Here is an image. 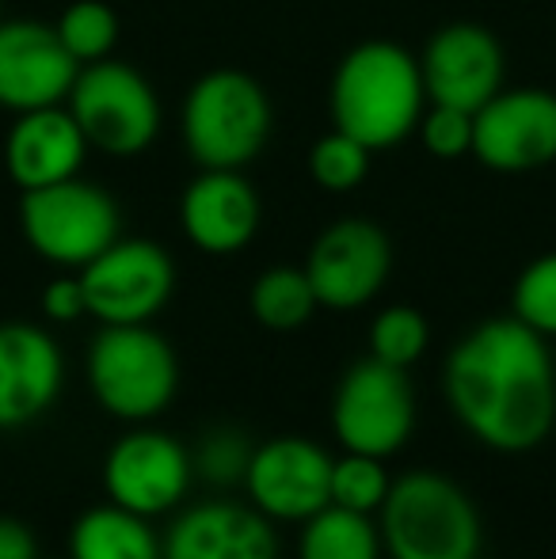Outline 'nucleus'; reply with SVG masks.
Listing matches in <instances>:
<instances>
[{"label": "nucleus", "instance_id": "1", "mask_svg": "<svg viewBox=\"0 0 556 559\" xmlns=\"http://www.w3.org/2000/svg\"><path fill=\"white\" fill-rule=\"evenodd\" d=\"M442 396L476 445L522 456L556 427V361L549 338L519 317H488L450 346Z\"/></svg>", "mask_w": 556, "mask_h": 559}, {"label": "nucleus", "instance_id": "2", "mask_svg": "<svg viewBox=\"0 0 556 559\" xmlns=\"http://www.w3.org/2000/svg\"><path fill=\"white\" fill-rule=\"evenodd\" d=\"M328 111H332L335 130L358 138L374 153L401 145L404 138L416 133L427 111L419 58L386 38L358 43L335 66Z\"/></svg>", "mask_w": 556, "mask_h": 559}, {"label": "nucleus", "instance_id": "3", "mask_svg": "<svg viewBox=\"0 0 556 559\" xmlns=\"http://www.w3.org/2000/svg\"><path fill=\"white\" fill-rule=\"evenodd\" d=\"M378 530L389 559H481L484 552V522L473 495L435 468L393 476Z\"/></svg>", "mask_w": 556, "mask_h": 559}, {"label": "nucleus", "instance_id": "4", "mask_svg": "<svg viewBox=\"0 0 556 559\" xmlns=\"http://www.w3.org/2000/svg\"><path fill=\"white\" fill-rule=\"evenodd\" d=\"M88 392L111 419L138 427L171 407L179 358L153 324H99L84 354Z\"/></svg>", "mask_w": 556, "mask_h": 559}, {"label": "nucleus", "instance_id": "5", "mask_svg": "<svg viewBox=\"0 0 556 559\" xmlns=\"http://www.w3.org/2000/svg\"><path fill=\"white\" fill-rule=\"evenodd\" d=\"M271 99L240 69H210L184 99V145L199 168L245 171L271 138Z\"/></svg>", "mask_w": 556, "mask_h": 559}, {"label": "nucleus", "instance_id": "6", "mask_svg": "<svg viewBox=\"0 0 556 559\" xmlns=\"http://www.w3.org/2000/svg\"><path fill=\"white\" fill-rule=\"evenodd\" d=\"M20 233L38 259L81 271L122 236V210L99 183L73 176L20 194Z\"/></svg>", "mask_w": 556, "mask_h": 559}, {"label": "nucleus", "instance_id": "7", "mask_svg": "<svg viewBox=\"0 0 556 559\" xmlns=\"http://www.w3.org/2000/svg\"><path fill=\"white\" fill-rule=\"evenodd\" d=\"M66 107L81 126L88 148L115 160L145 153L161 133V99L145 73H138L127 61L104 58L81 66Z\"/></svg>", "mask_w": 556, "mask_h": 559}, {"label": "nucleus", "instance_id": "8", "mask_svg": "<svg viewBox=\"0 0 556 559\" xmlns=\"http://www.w3.org/2000/svg\"><path fill=\"white\" fill-rule=\"evenodd\" d=\"M416 430V389L409 369L386 366L378 358H358L335 381L332 435L340 449L366 456H397Z\"/></svg>", "mask_w": 556, "mask_h": 559}, {"label": "nucleus", "instance_id": "9", "mask_svg": "<svg viewBox=\"0 0 556 559\" xmlns=\"http://www.w3.org/2000/svg\"><path fill=\"white\" fill-rule=\"evenodd\" d=\"M99 476H104L107 502L153 522V518L176 514L184 507L194 464L191 449L176 435L153 427V423H138L107 445Z\"/></svg>", "mask_w": 556, "mask_h": 559}, {"label": "nucleus", "instance_id": "10", "mask_svg": "<svg viewBox=\"0 0 556 559\" xmlns=\"http://www.w3.org/2000/svg\"><path fill=\"white\" fill-rule=\"evenodd\" d=\"M76 274L99 324H153L176 294V263L145 236H119Z\"/></svg>", "mask_w": 556, "mask_h": 559}, {"label": "nucleus", "instance_id": "11", "mask_svg": "<svg viewBox=\"0 0 556 559\" xmlns=\"http://www.w3.org/2000/svg\"><path fill=\"white\" fill-rule=\"evenodd\" d=\"M393 271V243L370 217H340L312 240L305 274L320 309L358 312L386 289Z\"/></svg>", "mask_w": 556, "mask_h": 559}, {"label": "nucleus", "instance_id": "12", "mask_svg": "<svg viewBox=\"0 0 556 559\" xmlns=\"http://www.w3.org/2000/svg\"><path fill=\"white\" fill-rule=\"evenodd\" d=\"M332 461L324 445L301 435L256 442L245 472L248 502L275 525H301L332 502Z\"/></svg>", "mask_w": 556, "mask_h": 559}, {"label": "nucleus", "instance_id": "13", "mask_svg": "<svg viewBox=\"0 0 556 559\" xmlns=\"http://www.w3.org/2000/svg\"><path fill=\"white\" fill-rule=\"evenodd\" d=\"M473 156L492 171H537L556 160V96L545 88H499L473 115Z\"/></svg>", "mask_w": 556, "mask_h": 559}, {"label": "nucleus", "instance_id": "14", "mask_svg": "<svg viewBox=\"0 0 556 559\" xmlns=\"http://www.w3.org/2000/svg\"><path fill=\"white\" fill-rule=\"evenodd\" d=\"M427 104L481 111L504 88V46L481 23H446L419 53Z\"/></svg>", "mask_w": 556, "mask_h": 559}, {"label": "nucleus", "instance_id": "15", "mask_svg": "<svg viewBox=\"0 0 556 559\" xmlns=\"http://www.w3.org/2000/svg\"><path fill=\"white\" fill-rule=\"evenodd\" d=\"M66 392V354L31 320L0 324V430L35 427Z\"/></svg>", "mask_w": 556, "mask_h": 559}, {"label": "nucleus", "instance_id": "16", "mask_svg": "<svg viewBox=\"0 0 556 559\" xmlns=\"http://www.w3.org/2000/svg\"><path fill=\"white\" fill-rule=\"evenodd\" d=\"M76 66L54 23L0 20V107L12 115L66 104Z\"/></svg>", "mask_w": 556, "mask_h": 559}, {"label": "nucleus", "instance_id": "17", "mask_svg": "<svg viewBox=\"0 0 556 559\" xmlns=\"http://www.w3.org/2000/svg\"><path fill=\"white\" fill-rule=\"evenodd\" d=\"M164 559H279L275 522L252 502L206 499L179 510L161 537Z\"/></svg>", "mask_w": 556, "mask_h": 559}, {"label": "nucleus", "instance_id": "18", "mask_svg": "<svg viewBox=\"0 0 556 559\" xmlns=\"http://www.w3.org/2000/svg\"><path fill=\"white\" fill-rule=\"evenodd\" d=\"M263 206L245 171L202 168L179 199L184 236L202 255H237L256 240Z\"/></svg>", "mask_w": 556, "mask_h": 559}, {"label": "nucleus", "instance_id": "19", "mask_svg": "<svg viewBox=\"0 0 556 559\" xmlns=\"http://www.w3.org/2000/svg\"><path fill=\"white\" fill-rule=\"evenodd\" d=\"M84 156H88V141L66 104L15 115L4 138V171L20 191L81 176Z\"/></svg>", "mask_w": 556, "mask_h": 559}, {"label": "nucleus", "instance_id": "20", "mask_svg": "<svg viewBox=\"0 0 556 559\" xmlns=\"http://www.w3.org/2000/svg\"><path fill=\"white\" fill-rule=\"evenodd\" d=\"M69 559H164L153 522L115 502H99L76 514L69 530Z\"/></svg>", "mask_w": 556, "mask_h": 559}, {"label": "nucleus", "instance_id": "21", "mask_svg": "<svg viewBox=\"0 0 556 559\" xmlns=\"http://www.w3.org/2000/svg\"><path fill=\"white\" fill-rule=\"evenodd\" d=\"M386 545H381L378 518L355 514L328 502L312 518L301 522L297 533V559H381Z\"/></svg>", "mask_w": 556, "mask_h": 559}, {"label": "nucleus", "instance_id": "22", "mask_svg": "<svg viewBox=\"0 0 556 559\" xmlns=\"http://www.w3.org/2000/svg\"><path fill=\"white\" fill-rule=\"evenodd\" d=\"M248 309H252L260 328L289 335V332H301V328L317 317L320 301H317V294H312V282H309V274H305V266H268V271L252 282Z\"/></svg>", "mask_w": 556, "mask_h": 559}, {"label": "nucleus", "instance_id": "23", "mask_svg": "<svg viewBox=\"0 0 556 559\" xmlns=\"http://www.w3.org/2000/svg\"><path fill=\"white\" fill-rule=\"evenodd\" d=\"M54 31L76 66H92V61L111 58L115 43H119V15L107 0H73L58 15Z\"/></svg>", "mask_w": 556, "mask_h": 559}, {"label": "nucleus", "instance_id": "24", "mask_svg": "<svg viewBox=\"0 0 556 559\" xmlns=\"http://www.w3.org/2000/svg\"><path fill=\"white\" fill-rule=\"evenodd\" d=\"M370 358L412 369L430 346V320L412 305H389L370 320Z\"/></svg>", "mask_w": 556, "mask_h": 559}, {"label": "nucleus", "instance_id": "25", "mask_svg": "<svg viewBox=\"0 0 556 559\" xmlns=\"http://www.w3.org/2000/svg\"><path fill=\"white\" fill-rule=\"evenodd\" d=\"M389 487H393V476H389L381 456L347 453L343 449L332 461V507L378 518V510L389 499Z\"/></svg>", "mask_w": 556, "mask_h": 559}, {"label": "nucleus", "instance_id": "26", "mask_svg": "<svg viewBox=\"0 0 556 559\" xmlns=\"http://www.w3.org/2000/svg\"><path fill=\"white\" fill-rule=\"evenodd\" d=\"M370 156H374V148H366L358 138H351V133H343L332 126V130L312 145L309 176L320 191L347 194L370 176Z\"/></svg>", "mask_w": 556, "mask_h": 559}, {"label": "nucleus", "instance_id": "27", "mask_svg": "<svg viewBox=\"0 0 556 559\" xmlns=\"http://www.w3.org/2000/svg\"><path fill=\"white\" fill-rule=\"evenodd\" d=\"M511 317L537 335L556 338V251H545L519 271L511 286Z\"/></svg>", "mask_w": 556, "mask_h": 559}, {"label": "nucleus", "instance_id": "28", "mask_svg": "<svg viewBox=\"0 0 556 559\" xmlns=\"http://www.w3.org/2000/svg\"><path fill=\"white\" fill-rule=\"evenodd\" d=\"M256 442L237 427H214L199 438V449L191 453L194 476H202L206 484L233 487L245 484L248 461H252Z\"/></svg>", "mask_w": 556, "mask_h": 559}, {"label": "nucleus", "instance_id": "29", "mask_svg": "<svg viewBox=\"0 0 556 559\" xmlns=\"http://www.w3.org/2000/svg\"><path fill=\"white\" fill-rule=\"evenodd\" d=\"M416 133L427 145V153L438 156V160L473 156V111H461V107L450 104H427Z\"/></svg>", "mask_w": 556, "mask_h": 559}, {"label": "nucleus", "instance_id": "30", "mask_svg": "<svg viewBox=\"0 0 556 559\" xmlns=\"http://www.w3.org/2000/svg\"><path fill=\"white\" fill-rule=\"evenodd\" d=\"M43 317L50 324H76L88 317V297H84L81 274H61L43 289Z\"/></svg>", "mask_w": 556, "mask_h": 559}, {"label": "nucleus", "instance_id": "31", "mask_svg": "<svg viewBox=\"0 0 556 559\" xmlns=\"http://www.w3.org/2000/svg\"><path fill=\"white\" fill-rule=\"evenodd\" d=\"M0 559H38V537L27 522L0 514Z\"/></svg>", "mask_w": 556, "mask_h": 559}, {"label": "nucleus", "instance_id": "32", "mask_svg": "<svg viewBox=\"0 0 556 559\" xmlns=\"http://www.w3.org/2000/svg\"><path fill=\"white\" fill-rule=\"evenodd\" d=\"M0 20H4V15H0Z\"/></svg>", "mask_w": 556, "mask_h": 559}]
</instances>
